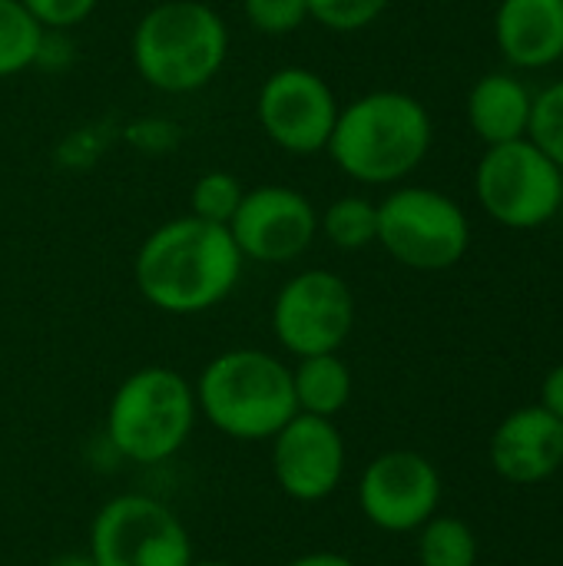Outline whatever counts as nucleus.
I'll use <instances>...</instances> for the list:
<instances>
[{
    "label": "nucleus",
    "instance_id": "6ab92c4d",
    "mask_svg": "<svg viewBox=\"0 0 563 566\" xmlns=\"http://www.w3.org/2000/svg\"><path fill=\"white\" fill-rule=\"evenodd\" d=\"M415 534V554L421 566H478V537L461 517L435 514Z\"/></svg>",
    "mask_w": 563,
    "mask_h": 566
},
{
    "label": "nucleus",
    "instance_id": "f3484780",
    "mask_svg": "<svg viewBox=\"0 0 563 566\" xmlns=\"http://www.w3.org/2000/svg\"><path fill=\"white\" fill-rule=\"evenodd\" d=\"M292 391H295V408L302 415L335 421L352 401L355 378L338 352L309 355V358H295L292 365Z\"/></svg>",
    "mask_w": 563,
    "mask_h": 566
},
{
    "label": "nucleus",
    "instance_id": "a211bd4d",
    "mask_svg": "<svg viewBox=\"0 0 563 566\" xmlns=\"http://www.w3.org/2000/svg\"><path fill=\"white\" fill-rule=\"evenodd\" d=\"M319 235L342 252H362L378 242V202L358 192L332 199L319 212Z\"/></svg>",
    "mask_w": 563,
    "mask_h": 566
},
{
    "label": "nucleus",
    "instance_id": "423d86ee",
    "mask_svg": "<svg viewBox=\"0 0 563 566\" xmlns=\"http://www.w3.org/2000/svg\"><path fill=\"white\" fill-rule=\"evenodd\" d=\"M411 272H448L471 249L465 206L431 186H395L378 202V242Z\"/></svg>",
    "mask_w": 563,
    "mask_h": 566
},
{
    "label": "nucleus",
    "instance_id": "c85d7f7f",
    "mask_svg": "<svg viewBox=\"0 0 563 566\" xmlns=\"http://www.w3.org/2000/svg\"><path fill=\"white\" fill-rule=\"evenodd\" d=\"M541 408H548L557 421H563V365L551 368L544 375V385H541Z\"/></svg>",
    "mask_w": 563,
    "mask_h": 566
},
{
    "label": "nucleus",
    "instance_id": "ddd939ff",
    "mask_svg": "<svg viewBox=\"0 0 563 566\" xmlns=\"http://www.w3.org/2000/svg\"><path fill=\"white\" fill-rule=\"evenodd\" d=\"M275 488L295 504L329 501L348 468V448L335 421L295 411L269 441Z\"/></svg>",
    "mask_w": 563,
    "mask_h": 566
},
{
    "label": "nucleus",
    "instance_id": "f257e3e1",
    "mask_svg": "<svg viewBox=\"0 0 563 566\" xmlns=\"http://www.w3.org/2000/svg\"><path fill=\"white\" fill-rule=\"evenodd\" d=\"M242 269L246 259L229 229L189 212L156 226L133 255V282L143 302L176 318L222 305L236 292Z\"/></svg>",
    "mask_w": 563,
    "mask_h": 566
},
{
    "label": "nucleus",
    "instance_id": "9d476101",
    "mask_svg": "<svg viewBox=\"0 0 563 566\" xmlns=\"http://www.w3.org/2000/svg\"><path fill=\"white\" fill-rule=\"evenodd\" d=\"M338 96L332 83L312 66H279L256 93V123L265 139L289 156L325 153L335 119Z\"/></svg>",
    "mask_w": 563,
    "mask_h": 566
},
{
    "label": "nucleus",
    "instance_id": "f03ea898",
    "mask_svg": "<svg viewBox=\"0 0 563 566\" xmlns=\"http://www.w3.org/2000/svg\"><path fill=\"white\" fill-rule=\"evenodd\" d=\"M428 106L405 90H368L338 109L329 159L362 186H402L431 153Z\"/></svg>",
    "mask_w": 563,
    "mask_h": 566
},
{
    "label": "nucleus",
    "instance_id": "6e6552de",
    "mask_svg": "<svg viewBox=\"0 0 563 566\" xmlns=\"http://www.w3.org/2000/svg\"><path fill=\"white\" fill-rule=\"evenodd\" d=\"M86 554L96 566H189L196 560L183 517L149 494L110 497L90 524Z\"/></svg>",
    "mask_w": 563,
    "mask_h": 566
},
{
    "label": "nucleus",
    "instance_id": "7c9ffc66",
    "mask_svg": "<svg viewBox=\"0 0 563 566\" xmlns=\"http://www.w3.org/2000/svg\"><path fill=\"white\" fill-rule=\"evenodd\" d=\"M50 566H96V564H93V557H90V554H63V557H56Z\"/></svg>",
    "mask_w": 563,
    "mask_h": 566
},
{
    "label": "nucleus",
    "instance_id": "4468645a",
    "mask_svg": "<svg viewBox=\"0 0 563 566\" xmlns=\"http://www.w3.org/2000/svg\"><path fill=\"white\" fill-rule=\"evenodd\" d=\"M491 468L508 484H544L563 468V421L548 408L511 411L491 434Z\"/></svg>",
    "mask_w": 563,
    "mask_h": 566
},
{
    "label": "nucleus",
    "instance_id": "412c9836",
    "mask_svg": "<svg viewBox=\"0 0 563 566\" xmlns=\"http://www.w3.org/2000/svg\"><path fill=\"white\" fill-rule=\"evenodd\" d=\"M242 196H246V186L236 172L209 169L189 189V216L212 222V226H229Z\"/></svg>",
    "mask_w": 563,
    "mask_h": 566
},
{
    "label": "nucleus",
    "instance_id": "4be33fe9",
    "mask_svg": "<svg viewBox=\"0 0 563 566\" xmlns=\"http://www.w3.org/2000/svg\"><path fill=\"white\" fill-rule=\"evenodd\" d=\"M309 20L325 27L329 33H362L382 20L392 0H305Z\"/></svg>",
    "mask_w": 563,
    "mask_h": 566
},
{
    "label": "nucleus",
    "instance_id": "9b49d317",
    "mask_svg": "<svg viewBox=\"0 0 563 566\" xmlns=\"http://www.w3.org/2000/svg\"><path fill=\"white\" fill-rule=\"evenodd\" d=\"M226 229L246 262L289 265L315 245L319 209L295 186L285 182L252 186L246 189Z\"/></svg>",
    "mask_w": 563,
    "mask_h": 566
},
{
    "label": "nucleus",
    "instance_id": "cd10ccee",
    "mask_svg": "<svg viewBox=\"0 0 563 566\" xmlns=\"http://www.w3.org/2000/svg\"><path fill=\"white\" fill-rule=\"evenodd\" d=\"M73 63V43L66 30H43L33 70H66Z\"/></svg>",
    "mask_w": 563,
    "mask_h": 566
},
{
    "label": "nucleus",
    "instance_id": "20e7f679",
    "mask_svg": "<svg viewBox=\"0 0 563 566\" xmlns=\"http://www.w3.org/2000/svg\"><path fill=\"white\" fill-rule=\"evenodd\" d=\"M199 418L229 441L262 444L299 411L292 365L265 348H229L192 381Z\"/></svg>",
    "mask_w": 563,
    "mask_h": 566
},
{
    "label": "nucleus",
    "instance_id": "bb28decb",
    "mask_svg": "<svg viewBox=\"0 0 563 566\" xmlns=\"http://www.w3.org/2000/svg\"><path fill=\"white\" fill-rule=\"evenodd\" d=\"M103 146H106V139L103 136H96V129H73V133H66L63 136V143L56 146V159L63 163V166H93L96 159H100V153H103Z\"/></svg>",
    "mask_w": 563,
    "mask_h": 566
},
{
    "label": "nucleus",
    "instance_id": "393cba45",
    "mask_svg": "<svg viewBox=\"0 0 563 566\" xmlns=\"http://www.w3.org/2000/svg\"><path fill=\"white\" fill-rule=\"evenodd\" d=\"M20 3L43 30H66V33L73 27H83L100 7V0H20Z\"/></svg>",
    "mask_w": 563,
    "mask_h": 566
},
{
    "label": "nucleus",
    "instance_id": "c756f323",
    "mask_svg": "<svg viewBox=\"0 0 563 566\" xmlns=\"http://www.w3.org/2000/svg\"><path fill=\"white\" fill-rule=\"evenodd\" d=\"M285 566H358L352 557L335 554V551H312V554H299L295 560H289Z\"/></svg>",
    "mask_w": 563,
    "mask_h": 566
},
{
    "label": "nucleus",
    "instance_id": "5701e85b",
    "mask_svg": "<svg viewBox=\"0 0 563 566\" xmlns=\"http://www.w3.org/2000/svg\"><path fill=\"white\" fill-rule=\"evenodd\" d=\"M528 136L561 166L563 172V80H554L541 93H534Z\"/></svg>",
    "mask_w": 563,
    "mask_h": 566
},
{
    "label": "nucleus",
    "instance_id": "2f4dec72",
    "mask_svg": "<svg viewBox=\"0 0 563 566\" xmlns=\"http://www.w3.org/2000/svg\"><path fill=\"white\" fill-rule=\"evenodd\" d=\"M189 566H236V564H229V560H192Z\"/></svg>",
    "mask_w": 563,
    "mask_h": 566
},
{
    "label": "nucleus",
    "instance_id": "39448f33",
    "mask_svg": "<svg viewBox=\"0 0 563 566\" xmlns=\"http://www.w3.org/2000/svg\"><path fill=\"white\" fill-rule=\"evenodd\" d=\"M196 421L192 381L169 365H143L110 395L103 438L123 461L153 468L189 444Z\"/></svg>",
    "mask_w": 563,
    "mask_h": 566
},
{
    "label": "nucleus",
    "instance_id": "0eeeda50",
    "mask_svg": "<svg viewBox=\"0 0 563 566\" xmlns=\"http://www.w3.org/2000/svg\"><path fill=\"white\" fill-rule=\"evenodd\" d=\"M475 196L498 226L531 232L561 212L563 172L531 136H521L484 146L475 169Z\"/></svg>",
    "mask_w": 563,
    "mask_h": 566
},
{
    "label": "nucleus",
    "instance_id": "a878e982",
    "mask_svg": "<svg viewBox=\"0 0 563 566\" xmlns=\"http://www.w3.org/2000/svg\"><path fill=\"white\" fill-rule=\"evenodd\" d=\"M123 139H126V143H133V146H136V149H143V153H166V149H173V146H176L179 129H176L169 119L143 116V119H136V123H129V126L123 129Z\"/></svg>",
    "mask_w": 563,
    "mask_h": 566
},
{
    "label": "nucleus",
    "instance_id": "2eb2a0df",
    "mask_svg": "<svg viewBox=\"0 0 563 566\" xmlns=\"http://www.w3.org/2000/svg\"><path fill=\"white\" fill-rule=\"evenodd\" d=\"M494 43L514 70H548L563 60V0H501Z\"/></svg>",
    "mask_w": 563,
    "mask_h": 566
},
{
    "label": "nucleus",
    "instance_id": "dca6fc26",
    "mask_svg": "<svg viewBox=\"0 0 563 566\" xmlns=\"http://www.w3.org/2000/svg\"><path fill=\"white\" fill-rule=\"evenodd\" d=\"M531 106H534L531 86L518 73L494 70V73L478 76L475 86L468 90L465 116L484 146H498V143L528 136Z\"/></svg>",
    "mask_w": 563,
    "mask_h": 566
},
{
    "label": "nucleus",
    "instance_id": "1a4fd4ad",
    "mask_svg": "<svg viewBox=\"0 0 563 566\" xmlns=\"http://www.w3.org/2000/svg\"><path fill=\"white\" fill-rule=\"evenodd\" d=\"M269 322L292 358L342 352L355 332V292L332 269H302L279 285Z\"/></svg>",
    "mask_w": 563,
    "mask_h": 566
},
{
    "label": "nucleus",
    "instance_id": "b1692460",
    "mask_svg": "<svg viewBox=\"0 0 563 566\" xmlns=\"http://www.w3.org/2000/svg\"><path fill=\"white\" fill-rule=\"evenodd\" d=\"M246 23L262 36H289L309 23L305 0H242Z\"/></svg>",
    "mask_w": 563,
    "mask_h": 566
},
{
    "label": "nucleus",
    "instance_id": "aec40b11",
    "mask_svg": "<svg viewBox=\"0 0 563 566\" xmlns=\"http://www.w3.org/2000/svg\"><path fill=\"white\" fill-rule=\"evenodd\" d=\"M43 27L20 0H0V80L33 70Z\"/></svg>",
    "mask_w": 563,
    "mask_h": 566
},
{
    "label": "nucleus",
    "instance_id": "f8f14e48",
    "mask_svg": "<svg viewBox=\"0 0 563 566\" xmlns=\"http://www.w3.org/2000/svg\"><path fill=\"white\" fill-rule=\"evenodd\" d=\"M441 474L418 451H385L358 478V511L382 534H415L441 507Z\"/></svg>",
    "mask_w": 563,
    "mask_h": 566
},
{
    "label": "nucleus",
    "instance_id": "7ed1b4c3",
    "mask_svg": "<svg viewBox=\"0 0 563 566\" xmlns=\"http://www.w3.org/2000/svg\"><path fill=\"white\" fill-rule=\"evenodd\" d=\"M229 46V23L206 0H159L129 33L136 76L166 96L206 90L222 73Z\"/></svg>",
    "mask_w": 563,
    "mask_h": 566
}]
</instances>
